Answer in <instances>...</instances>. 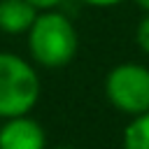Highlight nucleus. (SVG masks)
<instances>
[{
    "label": "nucleus",
    "instance_id": "obj_8",
    "mask_svg": "<svg viewBox=\"0 0 149 149\" xmlns=\"http://www.w3.org/2000/svg\"><path fill=\"white\" fill-rule=\"evenodd\" d=\"M28 2H30L35 9H44V12H47V9H54L56 5H61L63 0H28Z\"/></svg>",
    "mask_w": 149,
    "mask_h": 149
},
{
    "label": "nucleus",
    "instance_id": "obj_4",
    "mask_svg": "<svg viewBox=\"0 0 149 149\" xmlns=\"http://www.w3.org/2000/svg\"><path fill=\"white\" fill-rule=\"evenodd\" d=\"M0 149H47V135L28 114L12 116L0 128Z\"/></svg>",
    "mask_w": 149,
    "mask_h": 149
},
{
    "label": "nucleus",
    "instance_id": "obj_6",
    "mask_svg": "<svg viewBox=\"0 0 149 149\" xmlns=\"http://www.w3.org/2000/svg\"><path fill=\"white\" fill-rule=\"evenodd\" d=\"M123 149H149V112L133 116L123 128Z\"/></svg>",
    "mask_w": 149,
    "mask_h": 149
},
{
    "label": "nucleus",
    "instance_id": "obj_7",
    "mask_svg": "<svg viewBox=\"0 0 149 149\" xmlns=\"http://www.w3.org/2000/svg\"><path fill=\"white\" fill-rule=\"evenodd\" d=\"M135 40L140 44V49L144 54H149V14L137 23V30H135Z\"/></svg>",
    "mask_w": 149,
    "mask_h": 149
},
{
    "label": "nucleus",
    "instance_id": "obj_5",
    "mask_svg": "<svg viewBox=\"0 0 149 149\" xmlns=\"http://www.w3.org/2000/svg\"><path fill=\"white\" fill-rule=\"evenodd\" d=\"M37 9L28 0H0V30L5 33H28Z\"/></svg>",
    "mask_w": 149,
    "mask_h": 149
},
{
    "label": "nucleus",
    "instance_id": "obj_3",
    "mask_svg": "<svg viewBox=\"0 0 149 149\" xmlns=\"http://www.w3.org/2000/svg\"><path fill=\"white\" fill-rule=\"evenodd\" d=\"M107 100L123 114L137 116L149 112V68L140 63H121L105 77Z\"/></svg>",
    "mask_w": 149,
    "mask_h": 149
},
{
    "label": "nucleus",
    "instance_id": "obj_9",
    "mask_svg": "<svg viewBox=\"0 0 149 149\" xmlns=\"http://www.w3.org/2000/svg\"><path fill=\"white\" fill-rule=\"evenodd\" d=\"M84 5H91V7H114L123 0H81Z\"/></svg>",
    "mask_w": 149,
    "mask_h": 149
},
{
    "label": "nucleus",
    "instance_id": "obj_2",
    "mask_svg": "<svg viewBox=\"0 0 149 149\" xmlns=\"http://www.w3.org/2000/svg\"><path fill=\"white\" fill-rule=\"evenodd\" d=\"M40 100V77L16 54L0 51V119L23 116Z\"/></svg>",
    "mask_w": 149,
    "mask_h": 149
},
{
    "label": "nucleus",
    "instance_id": "obj_11",
    "mask_svg": "<svg viewBox=\"0 0 149 149\" xmlns=\"http://www.w3.org/2000/svg\"><path fill=\"white\" fill-rule=\"evenodd\" d=\"M54 149H72V147H54Z\"/></svg>",
    "mask_w": 149,
    "mask_h": 149
},
{
    "label": "nucleus",
    "instance_id": "obj_10",
    "mask_svg": "<svg viewBox=\"0 0 149 149\" xmlns=\"http://www.w3.org/2000/svg\"><path fill=\"white\" fill-rule=\"evenodd\" d=\"M135 2H137L142 9H147V12H149V0H135Z\"/></svg>",
    "mask_w": 149,
    "mask_h": 149
},
{
    "label": "nucleus",
    "instance_id": "obj_1",
    "mask_svg": "<svg viewBox=\"0 0 149 149\" xmlns=\"http://www.w3.org/2000/svg\"><path fill=\"white\" fill-rule=\"evenodd\" d=\"M28 49L40 65L63 68L77 54V30L68 16L47 9L35 16L28 30Z\"/></svg>",
    "mask_w": 149,
    "mask_h": 149
}]
</instances>
